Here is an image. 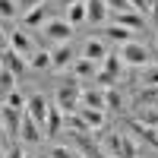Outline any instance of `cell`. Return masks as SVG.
Returning <instances> with one entry per match:
<instances>
[{
	"instance_id": "obj_1",
	"label": "cell",
	"mask_w": 158,
	"mask_h": 158,
	"mask_svg": "<svg viewBox=\"0 0 158 158\" xmlns=\"http://www.w3.org/2000/svg\"><path fill=\"white\" fill-rule=\"evenodd\" d=\"M57 108L63 114H79L82 111V79L70 76V79L60 82V89H57Z\"/></svg>"
},
{
	"instance_id": "obj_2",
	"label": "cell",
	"mask_w": 158,
	"mask_h": 158,
	"mask_svg": "<svg viewBox=\"0 0 158 158\" xmlns=\"http://www.w3.org/2000/svg\"><path fill=\"white\" fill-rule=\"evenodd\" d=\"M117 54H120V60L127 63V67H133V70H142V67H149L152 63V54H149V48L142 44V41H127V44H120L117 48Z\"/></svg>"
},
{
	"instance_id": "obj_3",
	"label": "cell",
	"mask_w": 158,
	"mask_h": 158,
	"mask_svg": "<svg viewBox=\"0 0 158 158\" xmlns=\"http://www.w3.org/2000/svg\"><path fill=\"white\" fill-rule=\"evenodd\" d=\"M0 117H3V142L10 146V139H16L19 133H22V111H16V108H10V104H3V111H0Z\"/></svg>"
},
{
	"instance_id": "obj_4",
	"label": "cell",
	"mask_w": 158,
	"mask_h": 158,
	"mask_svg": "<svg viewBox=\"0 0 158 158\" xmlns=\"http://www.w3.org/2000/svg\"><path fill=\"white\" fill-rule=\"evenodd\" d=\"M51 41H57V44H67L70 41V35H73V25L67 22V16H51V22L41 29Z\"/></svg>"
},
{
	"instance_id": "obj_5",
	"label": "cell",
	"mask_w": 158,
	"mask_h": 158,
	"mask_svg": "<svg viewBox=\"0 0 158 158\" xmlns=\"http://www.w3.org/2000/svg\"><path fill=\"white\" fill-rule=\"evenodd\" d=\"M76 51L70 44H57V51H51V70L54 73H63V70H73V63H76Z\"/></svg>"
},
{
	"instance_id": "obj_6",
	"label": "cell",
	"mask_w": 158,
	"mask_h": 158,
	"mask_svg": "<svg viewBox=\"0 0 158 158\" xmlns=\"http://www.w3.org/2000/svg\"><path fill=\"white\" fill-rule=\"evenodd\" d=\"M25 114H29L32 120L44 130L48 117H51V104H48V98H44V95H32V98H29V108H25Z\"/></svg>"
},
{
	"instance_id": "obj_7",
	"label": "cell",
	"mask_w": 158,
	"mask_h": 158,
	"mask_svg": "<svg viewBox=\"0 0 158 158\" xmlns=\"http://www.w3.org/2000/svg\"><path fill=\"white\" fill-rule=\"evenodd\" d=\"M3 70H10V73H16V76H22L25 70H29V60H25L19 51H13L10 44H3Z\"/></svg>"
},
{
	"instance_id": "obj_8",
	"label": "cell",
	"mask_w": 158,
	"mask_h": 158,
	"mask_svg": "<svg viewBox=\"0 0 158 158\" xmlns=\"http://www.w3.org/2000/svg\"><path fill=\"white\" fill-rule=\"evenodd\" d=\"M114 22L123 25V29H130V32H142V29H146V16H142V13H136V10L114 13Z\"/></svg>"
},
{
	"instance_id": "obj_9",
	"label": "cell",
	"mask_w": 158,
	"mask_h": 158,
	"mask_svg": "<svg viewBox=\"0 0 158 158\" xmlns=\"http://www.w3.org/2000/svg\"><path fill=\"white\" fill-rule=\"evenodd\" d=\"M6 44H10L13 51H19V54H22L25 60H29V57L35 54V48H32V38L25 35V32H16V29H13V32L6 35Z\"/></svg>"
},
{
	"instance_id": "obj_10",
	"label": "cell",
	"mask_w": 158,
	"mask_h": 158,
	"mask_svg": "<svg viewBox=\"0 0 158 158\" xmlns=\"http://www.w3.org/2000/svg\"><path fill=\"white\" fill-rule=\"evenodd\" d=\"M85 6H89V22H92V25L108 22V16H111V6L104 3V0H85Z\"/></svg>"
},
{
	"instance_id": "obj_11",
	"label": "cell",
	"mask_w": 158,
	"mask_h": 158,
	"mask_svg": "<svg viewBox=\"0 0 158 158\" xmlns=\"http://www.w3.org/2000/svg\"><path fill=\"white\" fill-rule=\"evenodd\" d=\"M79 114H82V120L89 123V130H92V133L104 130V123H108V111H98V108H82Z\"/></svg>"
},
{
	"instance_id": "obj_12",
	"label": "cell",
	"mask_w": 158,
	"mask_h": 158,
	"mask_svg": "<svg viewBox=\"0 0 158 158\" xmlns=\"http://www.w3.org/2000/svg\"><path fill=\"white\" fill-rule=\"evenodd\" d=\"M22 22L29 25V29H44V25L51 22V16H48V6L41 3V6H35V10H29V13H25V16H22Z\"/></svg>"
},
{
	"instance_id": "obj_13",
	"label": "cell",
	"mask_w": 158,
	"mask_h": 158,
	"mask_svg": "<svg viewBox=\"0 0 158 158\" xmlns=\"http://www.w3.org/2000/svg\"><path fill=\"white\" fill-rule=\"evenodd\" d=\"M82 108H98V111H108V101H104V89H82Z\"/></svg>"
},
{
	"instance_id": "obj_14",
	"label": "cell",
	"mask_w": 158,
	"mask_h": 158,
	"mask_svg": "<svg viewBox=\"0 0 158 158\" xmlns=\"http://www.w3.org/2000/svg\"><path fill=\"white\" fill-rule=\"evenodd\" d=\"M19 139H22V142H32V146H35L38 139H44V130L38 127V123L32 120L29 114H25V120H22V133H19Z\"/></svg>"
},
{
	"instance_id": "obj_15",
	"label": "cell",
	"mask_w": 158,
	"mask_h": 158,
	"mask_svg": "<svg viewBox=\"0 0 158 158\" xmlns=\"http://www.w3.org/2000/svg\"><path fill=\"white\" fill-rule=\"evenodd\" d=\"M73 76H76V79H95V76H98V63L89 60V57H79V60L73 63Z\"/></svg>"
},
{
	"instance_id": "obj_16",
	"label": "cell",
	"mask_w": 158,
	"mask_h": 158,
	"mask_svg": "<svg viewBox=\"0 0 158 158\" xmlns=\"http://www.w3.org/2000/svg\"><path fill=\"white\" fill-rule=\"evenodd\" d=\"M136 108H158V85H139Z\"/></svg>"
},
{
	"instance_id": "obj_17",
	"label": "cell",
	"mask_w": 158,
	"mask_h": 158,
	"mask_svg": "<svg viewBox=\"0 0 158 158\" xmlns=\"http://www.w3.org/2000/svg\"><path fill=\"white\" fill-rule=\"evenodd\" d=\"M108 54H111V51H108V44H104L101 38H89V41H85V57H89V60H95V63L101 60V63H104Z\"/></svg>"
},
{
	"instance_id": "obj_18",
	"label": "cell",
	"mask_w": 158,
	"mask_h": 158,
	"mask_svg": "<svg viewBox=\"0 0 158 158\" xmlns=\"http://www.w3.org/2000/svg\"><path fill=\"white\" fill-rule=\"evenodd\" d=\"M63 123H67V114H63L60 108H51V117H48V123H44V136H57Z\"/></svg>"
},
{
	"instance_id": "obj_19",
	"label": "cell",
	"mask_w": 158,
	"mask_h": 158,
	"mask_svg": "<svg viewBox=\"0 0 158 158\" xmlns=\"http://www.w3.org/2000/svg\"><path fill=\"white\" fill-rule=\"evenodd\" d=\"M67 22L73 25V29H76V25H82V22H89V6H85V0L67 10Z\"/></svg>"
},
{
	"instance_id": "obj_20",
	"label": "cell",
	"mask_w": 158,
	"mask_h": 158,
	"mask_svg": "<svg viewBox=\"0 0 158 158\" xmlns=\"http://www.w3.org/2000/svg\"><path fill=\"white\" fill-rule=\"evenodd\" d=\"M120 158H142V155H139V146H136V139H133V133H123V142H120Z\"/></svg>"
},
{
	"instance_id": "obj_21",
	"label": "cell",
	"mask_w": 158,
	"mask_h": 158,
	"mask_svg": "<svg viewBox=\"0 0 158 158\" xmlns=\"http://www.w3.org/2000/svg\"><path fill=\"white\" fill-rule=\"evenodd\" d=\"M101 142H104V152H108V155H117V158H120V142H123V133H108V136H101Z\"/></svg>"
},
{
	"instance_id": "obj_22",
	"label": "cell",
	"mask_w": 158,
	"mask_h": 158,
	"mask_svg": "<svg viewBox=\"0 0 158 158\" xmlns=\"http://www.w3.org/2000/svg\"><path fill=\"white\" fill-rule=\"evenodd\" d=\"M139 85H158V63H149L139 70Z\"/></svg>"
},
{
	"instance_id": "obj_23",
	"label": "cell",
	"mask_w": 158,
	"mask_h": 158,
	"mask_svg": "<svg viewBox=\"0 0 158 158\" xmlns=\"http://www.w3.org/2000/svg\"><path fill=\"white\" fill-rule=\"evenodd\" d=\"M67 130L70 133H92L89 123L82 120V114H67Z\"/></svg>"
},
{
	"instance_id": "obj_24",
	"label": "cell",
	"mask_w": 158,
	"mask_h": 158,
	"mask_svg": "<svg viewBox=\"0 0 158 158\" xmlns=\"http://www.w3.org/2000/svg\"><path fill=\"white\" fill-rule=\"evenodd\" d=\"M29 67L32 70H51V54L48 51H35V54L29 57Z\"/></svg>"
},
{
	"instance_id": "obj_25",
	"label": "cell",
	"mask_w": 158,
	"mask_h": 158,
	"mask_svg": "<svg viewBox=\"0 0 158 158\" xmlns=\"http://www.w3.org/2000/svg\"><path fill=\"white\" fill-rule=\"evenodd\" d=\"M104 101H108V111H123V95L117 89H104Z\"/></svg>"
},
{
	"instance_id": "obj_26",
	"label": "cell",
	"mask_w": 158,
	"mask_h": 158,
	"mask_svg": "<svg viewBox=\"0 0 158 158\" xmlns=\"http://www.w3.org/2000/svg\"><path fill=\"white\" fill-rule=\"evenodd\" d=\"M108 38H111V41H117V44H127V41H133V38H130V29H123V25H111V29H108Z\"/></svg>"
},
{
	"instance_id": "obj_27",
	"label": "cell",
	"mask_w": 158,
	"mask_h": 158,
	"mask_svg": "<svg viewBox=\"0 0 158 158\" xmlns=\"http://www.w3.org/2000/svg\"><path fill=\"white\" fill-rule=\"evenodd\" d=\"M16 73H10V70H3V73H0V89H3V98L10 95V92H16Z\"/></svg>"
},
{
	"instance_id": "obj_28",
	"label": "cell",
	"mask_w": 158,
	"mask_h": 158,
	"mask_svg": "<svg viewBox=\"0 0 158 158\" xmlns=\"http://www.w3.org/2000/svg\"><path fill=\"white\" fill-rule=\"evenodd\" d=\"M127 67V63L120 60V54H108V57H104V70H108V73H114V76H120V70Z\"/></svg>"
},
{
	"instance_id": "obj_29",
	"label": "cell",
	"mask_w": 158,
	"mask_h": 158,
	"mask_svg": "<svg viewBox=\"0 0 158 158\" xmlns=\"http://www.w3.org/2000/svg\"><path fill=\"white\" fill-rule=\"evenodd\" d=\"M3 104H10V108H16V111H25V108H29V101L22 98V92H10V95L3 98Z\"/></svg>"
},
{
	"instance_id": "obj_30",
	"label": "cell",
	"mask_w": 158,
	"mask_h": 158,
	"mask_svg": "<svg viewBox=\"0 0 158 158\" xmlns=\"http://www.w3.org/2000/svg\"><path fill=\"white\" fill-rule=\"evenodd\" d=\"M139 120L146 123V127H155L158 130V108H142L139 111Z\"/></svg>"
},
{
	"instance_id": "obj_31",
	"label": "cell",
	"mask_w": 158,
	"mask_h": 158,
	"mask_svg": "<svg viewBox=\"0 0 158 158\" xmlns=\"http://www.w3.org/2000/svg\"><path fill=\"white\" fill-rule=\"evenodd\" d=\"M95 82H98L101 89H114V82H117V76H114V73H108V70H98V76H95Z\"/></svg>"
},
{
	"instance_id": "obj_32",
	"label": "cell",
	"mask_w": 158,
	"mask_h": 158,
	"mask_svg": "<svg viewBox=\"0 0 158 158\" xmlns=\"http://www.w3.org/2000/svg\"><path fill=\"white\" fill-rule=\"evenodd\" d=\"M0 16H3L6 25L13 22V16H16V6H13V0H0Z\"/></svg>"
},
{
	"instance_id": "obj_33",
	"label": "cell",
	"mask_w": 158,
	"mask_h": 158,
	"mask_svg": "<svg viewBox=\"0 0 158 158\" xmlns=\"http://www.w3.org/2000/svg\"><path fill=\"white\" fill-rule=\"evenodd\" d=\"M104 3L111 6V13H127V10H133V6H130V0H104Z\"/></svg>"
},
{
	"instance_id": "obj_34",
	"label": "cell",
	"mask_w": 158,
	"mask_h": 158,
	"mask_svg": "<svg viewBox=\"0 0 158 158\" xmlns=\"http://www.w3.org/2000/svg\"><path fill=\"white\" fill-rule=\"evenodd\" d=\"M142 139H146V142H152V146L158 149V130H155V127H146V133H142Z\"/></svg>"
},
{
	"instance_id": "obj_35",
	"label": "cell",
	"mask_w": 158,
	"mask_h": 158,
	"mask_svg": "<svg viewBox=\"0 0 158 158\" xmlns=\"http://www.w3.org/2000/svg\"><path fill=\"white\" fill-rule=\"evenodd\" d=\"M3 158H25V152H22L19 146H6V149H3Z\"/></svg>"
},
{
	"instance_id": "obj_36",
	"label": "cell",
	"mask_w": 158,
	"mask_h": 158,
	"mask_svg": "<svg viewBox=\"0 0 158 158\" xmlns=\"http://www.w3.org/2000/svg\"><path fill=\"white\" fill-rule=\"evenodd\" d=\"M44 3V0H19V6L25 10V13H29V10H35V6H41Z\"/></svg>"
},
{
	"instance_id": "obj_37",
	"label": "cell",
	"mask_w": 158,
	"mask_h": 158,
	"mask_svg": "<svg viewBox=\"0 0 158 158\" xmlns=\"http://www.w3.org/2000/svg\"><path fill=\"white\" fill-rule=\"evenodd\" d=\"M149 16H152V22L158 25V0H155V3H152V13H149Z\"/></svg>"
},
{
	"instance_id": "obj_38",
	"label": "cell",
	"mask_w": 158,
	"mask_h": 158,
	"mask_svg": "<svg viewBox=\"0 0 158 158\" xmlns=\"http://www.w3.org/2000/svg\"><path fill=\"white\" fill-rule=\"evenodd\" d=\"M76 3H82V0H60V6H67V10H70V6H76Z\"/></svg>"
},
{
	"instance_id": "obj_39",
	"label": "cell",
	"mask_w": 158,
	"mask_h": 158,
	"mask_svg": "<svg viewBox=\"0 0 158 158\" xmlns=\"http://www.w3.org/2000/svg\"><path fill=\"white\" fill-rule=\"evenodd\" d=\"M41 158H51V155H41Z\"/></svg>"
},
{
	"instance_id": "obj_40",
	"label": "cell",
	"mask_w": 158,
	"mask_h": 158,
	"mask_svg": "<svg viewBox=\"0 0 158 158\" xmlns=\"http://www.w3.org/2000/svg\"><path fill=\"white\" fill-rule=\"evenodd\" d=\"M108 158H117V155H108Z\"/></svg>"
},
{
	"instance_id": "obj_41",
	"label": "cell",
	"mask_w": 158,
	"mask_h": 158,
	"mask_svg": "<svg viewBox=\"0 0 158 158\" xmlns=\"http://www.w3.org/2000/svg\"><path fill=\"white\" fill-rule=\"evenodd\" d=\"M25 158H29V155H25Z\"/></svg>"
}]
</instances>
